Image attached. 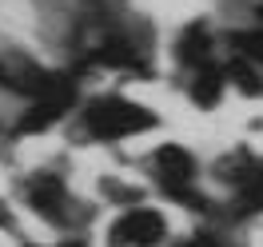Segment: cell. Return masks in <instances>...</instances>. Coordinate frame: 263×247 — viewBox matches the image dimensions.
<instances>
[{
  "label": "cell",
  "instance_id": "1",
  "mask_svg": "<svg viewBox=\"0 0 263 247\" xmlns=\"http://www.w3.org/2000/svg\"><path fill=\"white\" fill-rule=\"evenodd\" d=\"M144 128H156V116L132 100H96L84 108V132L96 136V140H124V136H136Z\"/></svg>",
  "mask_w": 263,
  "mask_h": 247
},
{
  "label": "cell",
  "instance_id": "2",
  "mask_svg": "<svg viewBox=\"0 0 263 247\" xmlns=\"http://www.w3.org/2000/svg\"><path fill=\"white\" fill-rule=\"evenodd\" d=\"M164 215L160 212H128V215H120L116 219V227H112V243L116 247H152V243H160L164 239Z\"/></svg>",
  "mask_w": 263,
  "mask_h": 247
},
{
  "label": "cell",
  "instance_id": "3",
  "mask_svg": "<svg viewBox=\"0 0 263 247\" xmlns=\"http://www.w3.org/2000/svg\"><path fill=\"white\" fill-rule=\"evenodd\" d=\"M0 84L36 100V96H44L52 84H56V76L44 72V68H36L32 60H24V56H12V60H4V64H0Z\"/></svg>",
  "mask_w": 263,
  "mask_h": 247
},
{
  "label": "cell",
  "instance_id": "4",
  "mask_svg": "<svg viewBox=\"0 0 263 247\" xmlns=\"http://www.w3.org/2000/svg\"><path fill=\"white\" fill-rule=\"evenodd\" d=\"M68 104H72V84L56 76V84H52L48 92H44V96H36L32 112L20 120L16 132H40V128H48L56 116H64V112H68Z\"/></svg>",
  "mask_w": 263,
  "mask_h": 247
},
{
  "label": "cell",
  "instance_id": "5",
  "mask_svg": "<svg viewBox=\"0 0 263 247\" xmlns=\"http://www.w3.org/2000/svg\"><path fill=\"white\" fill-rule=\"evenodd\" d=\"M156 172H160V180H164L167 187H180V183L192 180V172H196V160H192V156H187L183 148L167 144V148L156 151Z\"/></svg>",
  "mask_w": 263,
  "mask_h": 247
},
{
  "label": "cell",
  "instance_id": "6",
  "mask_svg": "<svg viewBox=\"0 0 263 247\" xmlns=\"http://www.w3.org/2000/svg\"><path fill=\"white\" fill-rule=\"evenodd\" d=\"M64 199H68V192H64L60 180H36L28 187V203H32L36 212H44L48 219H56V215L64 212Z\"/></svg>",
  "mask_w": 263,
  "mask_h": 247
},
{
  "label": "cell",
  "instance_id": "7",
  "mask_svg": "<svg viewBox=\"0 0 263 247\" xmlns=\"http://www.w3.org/2000/svg\"><path fill=\"white\" fill-rule=\"evenodd\" d=\"M208 52H212V40H208V32H203V24H192V28L180 36V60H187V64H203Z\"/></svg>",
  "mask_w": 263,
  "mask_h": 247
},
{
  "label": "cell",
  "instance_id": "8",
  "mask_svg": "<svg viewBox=\"0 0 263 247\" xmlns=\"http://www.w3.org/2000/svg\"><path fill=\"white\" fill-rule=\"evenodd\" d=\"M215 100H219V72H215V68H208V72L196 80V104L212 108Z\"/></svg>",
  "mask_w": 263,
  "mask_h": 247
},
{
  "label": "cell",
  "instance_id": "9",
  "mask_svg": "<svg viewBox=\"0 0 263 247\" xmlns=\"http://www.w3.org/2000/svg\"><path fill=\"white\" fill-rule=\"evenodd\" d=\"M235 48L255 56V60H263V32H239L235 36Z\"/></svg>",
  "mask_w": 263,
  "mask_h": 247
}]
</instances>
